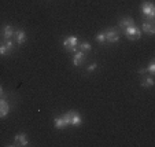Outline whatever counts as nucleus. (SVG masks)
Wrapping results in <instances>:
<instances>
[{
	"label": "nucleus",
	"mask_w": 155,
	"mask_h": 147,
	"mask_svg": "<svg viewBox=\"0 0 155 147\" xmlns=\"http://www.w3.org/2000/svg\"><path fill=\"white\" fill-rule=\"evenodd\" d=\"M141 12H143L146 22H151L154 24V18H155V6L151 2H144L141 3Z\"/></svg>",
	"instance_id": "1"
},
{
	"label": "nucleus",
	"mask_w": 155,
	"mask_h": 147,
	"mask_svg": "<svg viewBox=\"0 0 155 147\" xmlns=\"http://www.w3.org/2000/svg\"><path fill=\"white\" fill-rule=\"evenodd\" d=\"M63 118L66 120L68 125H73V127H80L82 124V117L80 113L74 112V110H70V112L64 113L63 114Z\"/></svg>",
	"instance_id": "2"
},
{
	"label": "nucleus",
	"mask_w": 155,
	"mask_h": 147,
	"mask_svg": "<svg viewBox=\"0 0 155 147\" xmlns=\"http://www.w3.org/2000/svg\"><path fill=\"white\" fill-rule=\"evenodd\" d=\"M78 37L77 36H68V37L63 40V47H64V50L68 51V52H71V54H74V52H77L78 51Z\"/></svg>",
	"instance_id": "3"
},
{
	"label": "nucleus",
	"mask_w": 155,
	"mask_h": 147,
	"mask_svg": "<svg viewBox=\"0 0 155 147\" xmlns=\"http://www.w3.org/2000/svg\"><path fill=\"white\" fill-rule=\"evenodd\" d=\"M124 35H125V37L129 38V40H139L143 33H141V30L133 24L128 28H124Z\"/></svg>",
	"instance_id": "4"
},
{
	"label": "nucleus",
	"mask_w": 155,
	"mask_h": 147,
	"mask_svg": "<svg viewBox=\"0 0 155 147\" xmlns=\"http://www.w3.org/2000/svg\"><path fill=\"white\" fill-rule=\"evenodd\" d=\"M104 35H106V43H118L120 41V30L115 29V28H108V29L104 30Z\"/></svg>",
	"instance_id": "5"
},
{
	"label": "nucleus",
	"mask_w": 155,
	"mask_h": 147,
	"mask_svg": "<svg viewBox=\"0 0 155 147\" xmlns=\"http://www.w3.org/2000/svg\"><path fill=\"white\" fill-rule=\"evenodd\" d=\"M29 144V139H28V135L25 132H21L18 135H15L14 138V146H19V147H25Z\"/></svg>",
	"instance_id": "6"
},
{
	"label": "nucleus",
	"mask_w": 155,
	"mask_h": 147,
	"mask_svg": "<svg viewBox=\"0 0 155 147\" xmlns=\"http://www.w3.org/2000/svg\"><path fill=\"white\" fill-rule=\"evenodd\" d=\"M14 38H15V41H17V44H19V45L25 44V43H26V38H28L26 32L22 29H17L14 32Z\"/></svg>",
	"instance_id": "7"
},
{
	"label": "nucleus",
	"mask_w": 155,
	"mask_h": 147,
	"mask_svg": "<svg viewBox=\"0 0 155 147\" xmlns=\"http://www.w3.org/2000/svg\"><path fill=\"white\" fill-rule=\"evenodd\" d=\"M10 110H11V107H10L8 102L6 99H0V118L7 117Z\"/></svg>",
	"instance_id": "8"
},
{
	"label": "nucleus",
	"mask_w": 155,
	"mask_h": 147,
	"mask_svg": "<svg viewBox=\"0 0 155 147\" xmlns=\"http://www.w3.org/2000/svg\"><path fill=\"white\" fill-rule=\"evenodd\" d=\"M85 61V52H82V51H77V52H74L73 55V65L76 66V68H78L80 65H82Z\"/></svg>",
	"instance_id": "9"
},
{
	"label": "nucleus",
	"mask_w": 155,
	"mask_h": 147,
	"mask_svg": "<svg viewBox=\"0 0 155 147\" xmlns=\"http://www.w3.org/2000/svg\"><path fill=\"white\" fill-rule=\"evenodd\" d=\"M54 127L56 128V129H64L66 127H69L68 122H66V120L63 118V115H61V117H55V120H54Z\"/></svg>",
	"instance_id": "10"
},
{
	"label": "nucleus",
	"mask_w": 155,
	"mask_h": 147,
	"mask_svg": "<svg viewBox=\"0 0 155 147\" xmlns=\"http://www.w3.org/2000/svg\"><path fill=\"white\" fill-rule=\"evenodd\" d=\"M14 32H15V29L11 26V25H6V26L3 28V37H4V40H8V38L14 37Z\"/></svg>",
	"instance_id": "11"
},
{
	"label": "nucleus",
	"mask_w": 155,
	"mask_h": 147,
	"mask_svg": "<svg viewBox=\"0 0 155 147\" xmlns=\"http://www.w3.org/2000/svg\"><path fill=\"white\" fill-rule=\"evenodd\" d=\"M143 30H144V33H147V35L152 36V35L155 33V26H154V24H151V22H146V21H144V22H143Z\"/></svg>",
	"instance_id": "12"
},
{
	"label": "nucleus",
	"mask_w": 155,
	"mask_h": 147,
	"mask_svg": "<svg viewBox=\"0 0 155 147\" xmlns=\"http://www.w3.org/2000/svg\"><path fill=\"white\" fill-rule=\"evenodd\" d=\"M135 24V21L132 19L130 17H124V18H121L120 19V26L122 28H128V26H130V25H133Z\"/></svg>",
	"instance_id": "13"
},
{
	"label": "nucleus",
	"mask_w": 155,
	"mask_h": 147,
	"mask_svg": "<svg viewBox=\"0 0 155 147\" xmlns=\"http://www.w3.org/2000/svg\"><path fill=\"white\" fill-rule=\"evenodd\" d=\"M141 87H144V88H151V87H154V79H152V76L144 77V80L141 81Z\"/></svg>",
	"instance_id": "14"
},
{
	"label": "nucleus",
	"mask_w": 155,
	"mask_h": 147,
	"mask_svg": "<svg viewBox=\"0 0 155 147\" xmlns=\"http://www.w3.org/2000/svg\"><path fill=\"white\" fill-rule=\"evenodd\" d=\"M78 50L82 52H89L92 50V45L88 41H81V43H78Z\"/></svg>",
	"instance_id": "15"
},
{
	"label": "nucleus",
	"mask_w": 155,
	"mask_h": 147,
	"mask_svg": "<svg viewBox=\"0 0 155 147\" xmlns=\"http://www.w3.org/2000/svg\"><path fill=\"white\" fill-rule=\"evenodd\" d=\"M95 40L99 43V44H104L106 43V35H104V30L103 32H99L96 36H95Z\"/></svg>",
	"instance_id": "16"
},
{
	"label": "nucleus",
	"mask_w": 155,
	"mask_h": 147,
	"mask_svg": "<svg viewBox=\"0 0 155 147\" xmlns=\"http://www.w3.org/2000/svg\"><path fill=\"white\" fill-rule=\"evenodd\" d=\"M146 70L150 73V76H154V73H155V61H151L148 63V66L146 68Z\"/></svg>",
	"instance_id": "17"
},
{
	"label": "nucleus",
	"mask_w": 155,
	"mask_h": 147,
	"mask_svg": "<svg viewBox=\"0 0 155 147\" xmlns=\"http://www.w3.org/2000/svg\"><path fill=\"white\" fill-rule=\"evenodd\" d=\"M11 54V51L8 50V48L6 47V44H0V55H3V56H6V55H10Z\"/></svg>",
	"instance_id": "18"
},
{
	"label": "nucleus",
	"mask_w": 155,
	"mask_h": 147,
	"mask_svg": "<svg viewBox=\"0 0 155 147\" xmlns=\"http://www.w3.org/2000/svg\"><path fill=\"white\" fill-rule=\"evenodd\" d=\"M96 69H97V63H96V62H92V63H89V65L87 66V72H88V73H91V72L96 70Z\"/></svg>",
	"instance_id": "19"
},
{
	"label": "nucleus",
	"mask_w": 155,
	"mask_h": 147,
	"mask_svg": "<svg viewBox=\"0 0 155 147\" xmlns=\"http://www.w3.org/2000/svg\"><path fill=\"white\" fill-rule=\"evenodd\" d=\"M4 44H6V47L8 48V50L11 51V52H12V51H14V43H12V40H11V38H8V40H6V41H4Z\"/></svg>",
	"instance_id": "20"
},
{
	"label": "nucleus",
	"mask_w": 155,
	"mask_h": 147,
	"mask_svg": "<svg viewBox=\"0 0 155 147\" xmlns=\"http://www.w3.org/2000/svg\"><path fill=\"white\" fill-rule=\"evenodd\" d=\"M146 69H140V70H139V73H141V74H143V73H146Z\"/></svg>",
	"instance_id": "21"
},
{
	"label": "nucleus",
	"mask_w": 155,
	"mask_h": 147,
	"mask_svg": "<svg viewBox=\"0 0 155 147\" xmlns=\"http://www.w3.org/2000/svg\"><path fill=\"white\" fill-rule=\"evenodd\" d=\"M2 94H3V88L0 87V96H2Z\"/></svg>",
	"instance_id": "22"
}]
</instances>
